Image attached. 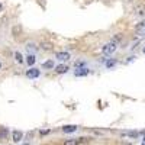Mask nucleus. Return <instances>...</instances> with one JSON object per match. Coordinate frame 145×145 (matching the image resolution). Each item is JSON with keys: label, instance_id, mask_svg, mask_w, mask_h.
<instances>
[{"label": "nucleus", "instance_id": "f257e3e1", "mask_svg": "<svg viewBox=\"0 0 145 145\" xmlns=\"http://www.w3.org/2000/svg\"><path fill=\"white\" fill-rule=\"evenodd\" d=\"M116 48H118V44L110 41V42H106L102 48V54L103 55H112L115 51H116Z\"/></svg>", "mask_w": 145, "mask_h": 145}, {"label": "nucleus", "instance_id": "f03ea898", "mask_svg": "<svg viewBox=\"0 0 145 145\" xmlns=\"http://www.w3.org/2000/svg\"><path fill=\"white\" fill-rule=\"evenodd\" d=\"M39 76H41V70H39V68L32 67V68H29V70L26 71V77H28V78H38Z\"/></svg>", "mask_w": 145, "mask_h": 145}, {"label": "nucleus", "instance_id": "7ed1b4c3", "mask_svg": "<svg viewBox=\"0 0 145 145\" xmlns=\"http://www.w3.org/2000/svg\"><path fill=\"white\" fill-rule=\"evenodd\" d=\"M89 74H90V70H89L87 67L77 68V70L74 71V76H76V77H86V76H89Z\"/></svg>", "mask_w": 145, "mask_h": 145}, {"label": "nucleus", "instance_id": "20e7f679", "mask_svg": "<svg viewBox=\"0 0 145 145\" xmlns=\"http://www.w3.org/2000/svg\"><path fill=\"white\" fill-rule=\"evenodd\" d=\"M55 58L58 59V61H61V63H64V61H68V59H70V52H67V51L57 52Z\"/></svg>", "mask_w": 145, "mask_h": 145}, {"label": "nucleus", "instance_id": "39448f33", "mask_svg": "<svg viewBox=\"0 0 145 145\" xmlns=\"http://www.w3.org/2000/svg\"><path fill=\"white\" fill-rule=\"evenodd\" d=\"M23 138V132L22 131H13L12 132V139H13V142H20Z\"/></svg>", "mask_w": 145, "mask_h": 145}, {"label": "nucleus", "instance_id": "423d86ee", "mask_svg": "<svg viewBox=\"0 0 145 145\" xmlns=\"http://www.w3.org/2000/svg\"><path fill=\"white\" fill-rule=\"evenodd\" d=\"M78 128L76 125H65L63 126V132H65V134H72V132H76Z\"/></svg>", "mask_w": 145, "mask_h": 145}, {"label": "nucleus", "instance_id": "0eeeda50", "mask_svg": "<svg viewBox=\"0 0 145 145\" xmlns=\"http://www.w3.org/2000/svg\"><path fill=\"white\" fill-rule=\"evenodd\" d=\"M67 71H68V67L64 65V64H59V65L55 67V72H57V74H65Z\"/></svg>", "mask_w": 145, "mask_h": 145}, {"label": "nucleus", "instance_id": "6e6552de", "mask_svg": "<svg viewBox=\"0 0 145 145\" xmlns=\"http://www.w3.org/2000/svg\"><path fill=\"white\" fill-rule=\"evenodd\" d=\"M135 15L137 16H145V5H138L135 7Z\"/></svg>", "mask_w": 145, "mask_h": 145}, {"label": "nucleus", "instance_id": "1a4fd4ad", "mask_svg": "<svg viewBox=\"0 0 145 145\" xmlns=\"http://www.w3.org/2000/svg\"><path fill=\"white\" fill-rule=\"evenodd\" d=\"M7 135H9V129L7 128H0V139L2 141L7 139Z\"/></svg>", "mask_w": 145, "mask_h": 145}, {"label": "nucleus", "instance_id": "9d476101", "mask_svg": "<svg viewBox=\"0 0 145 145\" xmlns=\"http://www.w3.org/2000/svg\"><path fill=\"white\" fill-rule=\"evenodd\" d=\"M35 61H36L35 54H28V57H26V64H28V65H33Z\"/></svg>", "mask_w": 145, "mask_h": 145}, {"label": "nucleus", "instance_id": "9b49d317", "mask_svg": "<svg viewBox=\"0 0 145 145\" xmlns=\"http://www.w3.org/2000/svg\"><path fill=\"white\" fill-rule=\"evenodd\" d=\"M137 32H138V33H144V35H145V20L139 22L138 25H137Z\"/></svg>", "mask_w": 145, "mask_h": 145}, {"label": "nucleus", "instance_id": "f8f14e48", "mask_svg": "<svg viewBox=\"0 0 145 145\" xmlns=\"http://www.w3.org/2000/svg\"><path fill=\"white\" fill-rule=\"evenodd\" d=\"M41 48H42L44 51H51L52 48H54V45L51 42H41Z\"/></svg>", "mask_w": 145, "mask_h": 145}, {"label": "nucleus", "instance_id": "ddd939ff", "mask_svg": "<svg viewBox=\"0 0 145 145\" xmlns=\"http://www.w3.org/2000/svg\"><path fill=\"white\" fill-rule=\"evenodd\" d=\"M26 50H28V52L31 51V52H35V51H38V46H36V44H33V42H28L26 44Z\"/></svg>", "mask_w": 145, "mask_h": 145}, {"label": "nucleus", "instance_id": "4468645a", "mask_svg": "<svg viewBox=\"0 0 145 145\" xmlns=\"http://www.w3.org/2000/svg\"><path fill=\"white\" fill-rule=\"evenodd\" d=\"M42 67H44V68H54L55 64H54L52 59H48V61H45V63L42 64Z\"/></svg>", "mask_w": 145, "mask_h": 145}, {"label": "nucleus", "instance_id": "2eb2a0df", "mask_svg": "<svg viewBox=\"0 0 145 145\" xmlns=\"http://www.w3.org/2000/svg\"><path fill=\"white\" fill-rule=\"evenodd\" d=\"M78 142H81V139H67L64 145H78Z\"/></svg>", "mask_w": 145, "mask_h": 145}, {"label": "nucleus", "instance_id": "dca6fc26", "mask_svg": "<svg viewBox=\"0 0 145 145\" xmlns=\"http://www.w3.org/2000/svg\"><path fill=\"white\" fill-rule=\"evenodd\" d=\"M105 64H106V67H107V68H113L118 63H116V59H107V61H106Z\"/></svg>", "mask_w": 145, "mask_h": 145}, {"label": "nucleus", "instance_id": "f3484780", "mask_svg": "<svg viewBox=\"0 0 145 145\" xmlns=\"http://www.w3.org/2000/svg\"><path fill=\"white\" fill-rule=\"evenodd\" d=\"M15 59H16V63H18V64H22V63H23V57H22V54L16 51V52H15Z\"/></svg>", "mask_w": 145, "mask_h": 145}, {"label": "nucleus", "instance_id": "a211bd4d", "mask_svg": "<svg viewBox=\"0 0 145 145\" xmlns=\"http://www.w3.org/2000/svg\"><path fill=\"white\" fill-rule=\"evenodd\" d=\"M74 67H76V70L77 68H84V67H86V63H84V61H77L74 64Z\"/></svg>", "mask_w": 145, "mask_h": 145}, {"label": "nucleus", "instance_id": "6ab92c4d", "mask_svg": "<svg viewBox=\"0 0 145 145\" xmlns=\"http://www.w3.org/2000/svg\"><path fill=\"white\" fill-rule=\"evenodd\" d=\"M120 39H122V35H120V33H116V35L113 36V42H116V44H118Z\"/></svg>", "mask_w": 145, "mask_h": 145}, {"label": "nucleus", "instance_id": "aec40b11", "mask_svg": "<svg viewBox=\"0 0 145 145\" xmlns=\"http://www.w3.org/2000/svg\"><path fill=\"white\" fill-rule=\"evenodd\" d=\"M123 135H129V137H138V132H123Z\"/></svg>", "mask_w": 145, "mask_h": 145}, {"label": "nucleus", "instance_id": "412c9836", "mask_svg": "<svg viewBox=\"0 0 145 145\" xmlns=\"http://www.w3.org/2000/svg\"><path fill=\"white\" fill-rule=\"evenodd\" d=\"M142 52H144V54H145V46H144V48H142Z\"/></svg>", "mask_w": 145, "mask_h": 145}, {"label": "nucleus", "instance_id": "4be33fe9", "mask_svg": "<svg viewBox=\"0 0 145 145\" xmlns=\"http://www.w3.org/2000/svg\"><path fill=\"white\" fill-rule=\"evenodd\" d=\"M0 12H2V3H0Z\"/></svg>", "mask_w": 145, "mask_h": 145}, {"label": "nucleus", "instance_id": "5701e85b", "mask_svg": "<svg viewBox=\"0 0 145 145\" xmlns=\"http://www.w3.org/2000/svg\"><path fill=\"white\" fill-rule=\"evenodd\" d=\"M0 68H2V63H0Z\"/></svg>", "mask_w": 145, "mask_h": 145}]
</instances>
